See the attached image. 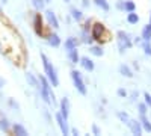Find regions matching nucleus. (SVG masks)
<instances>
[{"label":"nucleus","instance_id":"f8f14e48","mask_svg":"<svg viewBox=\"0 0 151 136\" xmlns=\"http://www.w3.org/2000/svg\"><path fill=\"white\" fill-rule=\"evenodd\" d=\"M47 42H48V45H52V47L56 48V47L60 45V36L58 33H50L47 36Z\"/></svg>","mask_w":151,"mask_h":136},{"label":"nucleus","instance_id":"cd10ccee","mask_svg":"<svg viewBox=\"0 0 151 136\" xmlns=\"http://www.w3.org/2000/svg\"><path fill=\"white\" fill-rule=\"evenodd\" d=\"M137 110H139V114H148V106H147V103H139L137 104Z\"/></svg>","mask_w":151,"mask_h":136},{"label":"nucleus","instance_id":"b1692460","mask_svg":"<svg viewBox=\"0 0 151 136\" xmlns=\"http://www.w3.org/2000/svg\"><path fill=\"white\" fill-rule=\"evenodd\" d=\"M127 21L130 24H136V23H139V15L134 14V11L133 12H127Z\"/></svg>","mask_w":151,"mask_h":136},{"label":"nucleus","instance_id":"473e14b6","mask_svg":"<svg viewBox=\"0 0 151 136\" xmlns=\"http://www.w3.org/2000/svg\"><path fill=\"white\" fill-rule=\"evenodd\" d=\"M71 133H73L74 136H79V130H77V129H71Z\"/></svg>","mask_w":151,"mask_h":136},{"label":"nucleus","instance_id":"9b49d317","mask_svg":"<svg viewBox=\"0 0 151 136\" xmlns=\"http://www.w3.org/2000/svg\"><path fill=\"white\" fill-rule=\"evenodd\" d=\"M139 121H141V124H142L144 132L151 133V121L148 119V117H147L145 114H139Z\"/></svg>","mask_w":151,"mask_h":136},{"label":"nucleus","instance_id":"0eeeda50","mask_svg":"<svg viewBox=\"0 0 151 136\" xmlns=\"http://www.w3.org/2000/svg\"><path fill=\"white\" fill-rule=\"evenodd\" d=\"M33 29H35V33L38 36H42L44 35V29H42V17L40 14H36L35 18H33Z\"/></svg>","mask_w":151,"mask_h":136},{"label":"nucleus","instance_id":"4c0bfd02","mask_svg":"<svg viewBox=\"0 0 151 136\" xmlns=\"http://www.w3.org/2000/svg\"><path fill=\"white\" fill-rule=\"evenodd\" d=\"M0 14H2V6H0Z\"/></svg>","mask_w":151,"mask_h":136},{"label":"nucleus","instance_id":"c85d7f7f","mask_svg":"<svg viewBox=\"0 0 151 136\" xmlns=\"http://www.w3.org/2000/svg\"><path fill=\"white\" fill-rule=\"evenodd\" d=\"M144 98H145L147 106H148V107H151V94H150V92H145V94H144Z\"/></svg>","mask_w":151,"mask_h":136},{"label":"nucleus","instance_id":"ea45409f","mask_svg":"<svg viewBox=\"0 0 151 136\" xmlns=\"http://www.w3.org/2000/svg\"><path fill=\"white\" fill-rule=\"evenodd\" d=\"M45 2H50V0H45Z\"/></svg>","mask_w":151,"mask_h":136},{"label":"nucleus","instance_id":"9d476101","mask_svg":"<svg viewBox=\"0 0 151 136\" xmlns=\"http://www.w3.org/2000/svg\"><path fill=\"white\" fill-rule=\"evenodd\" d=\"M80 65L83 67V70H86V71H94V68H95V65H94V62L89 59V58H86V56H83V58H80Z\"/></svg>","mask_w":151,"mask_h":136},{"label":"nucleus","instance_id":"39448f33","mask_svg":"<svg viewBox=\"0 0 151 136\" xmlns=\"http://www.w3.org/2000/svg\"><path fill=\"white\" fill-rule=\"evenodd\" d=\"M91 35L95 41H101L103 40V35H104V26L101 23H95L94 26L91 27Z\"/></svg>","mask_w":151,"mask_h":136},{"label":"nucleus","instance_id":"2f4dec72","mask_svg":"<svg viewBox=\"0 0 151 136\" xmlns=\"http://www.w3.org/2000/svg\"><path fill=\"white\" fill-rule=\"evenodd\" d=\"M9 104H11L12 107H15V109H18V107H20V106H18V104H17V103H15L14 100H12V98H11V100H9Z\"/></svg>","mask_w":151,"mask_h":136},{"label":"nucleus","instance_id":"72a5a7b5","mask_svg":"<svg viewBox=\"0 0 151 136\" xmlns=\"http://www.w3.org/2000/svg\"><path fill=\"white\" fill-rule=\"evenodd\" d=\"M116 6H118V8H119V9H124V3H122V2H119V3H118V5H116Z\"/></svg>","mask_w":151,"mask_h":136},{"label":"nucleus","instance_id":"a211bd4d","mask_svg":"<svg viewBox=\"0 0 151 136\" xmlns=\"http://www.w3.org/2000/svg\"><path fill=\"white\" fill-rule=\"evenodd\" d=\"M142 40L144 41H150L151 42V26L150 24H147V26H144V29H142Z\"/></svg>","mask_w":151,"mask_h":136},{"label":"nucleus","instance_id":"7c9ffc66","mask_svg":"<svg viewBox=\"0 0 151 136\" xmlns=\"http://www.w3.org/2000/svg\"><path fill=\"white\" fill-rule=\"evenodd\" d=\"M92 133H94V135H100V133H101V132H100V129H98V126H97V124H94V126H92Z\"/></svg>","mask_w":151,"mask_h":136},{"label":"nucleus","instance_id":"6ab92c4d","mask_svg":"<svg viewBox=\"0 0 151 136\" xmlns=\"http://www.w3.org/2000/svg\"><path fill=\"white\" fill-rule=\"evenodd\" d=\"M119 73L122 74L124 77H133V71H132V68L127 67L125 64H122V65L119 67Z\"/></svg>","mask_w":151,"mask_h":136},{"label":"nucleus","instance_id":"f3484780","mask_svg":"<svg viewBox=\"0 0 151 136\" xmlns=\"http://www.w3.org/2000/svg\"><path fill=\"white\" fill-rule=\"evenodd\" d=\"M116 117L119 118V121L121 122H124V124H130V121H132V118L129 117V114L127 112H122V110H119V112H116Z\"/></svg>","mask_w":151,"mask_h":136},{"label":"nucleus","instance_id":"20e7f679","mask_svg":"<svg viewBox=\"0 0 151 136\" xmlns=\"http://www.w3.org/2000/svg\"><path fill=\"white\" fill-rule=\"evenodd\" d=\"M55 118H56V121H58V126H59V129H60L62 135H70V132H71V130H70V127H68V119L62 117V114H60V112H58V114L55 115Z\"/></svg>","mask_w":151,"mask_h":136},{"label":"nucleus","instance_id":"c9c22d12","mask_svg":"<svg viewBox=\"0 0 151 136\" xmlns=\"http://www.w3.org/2000/svg\"><path fill=\"white\" fill-rule=\"evenodd\" d=\"M0 2H3V3H6V2H8V0H0Z\"/></svg>","mask_w":151,"mask_h":136},{"label":"nucleus","instance_id":"393cba45","mask_svg":"<svg viewBox=\"0 0 151 136\" xmlns=\"http://www.w3.org/2000/svg\"><path fill=\"white\" fill-rule=\"evenodd\" d=\"M94 3H95L98 8H101L103 11H109V9H110V6H109V3H107V0H94Z\"/></svg>","mask_w":151,"mask_h":136},{"label":"nucleus","instance_id":"f257e3e1","mask_svg":"<svg viewBox=\"0 0 151 136\" xmlns=\"http://www.w3.org/2000/svg\"><path fill=\"white\" fill-rule=\"evenodd\" d=\"M41 59H42V65H44V73L47 74V79L50 80V83H52V86H59V77H58V73H56V68L53 67V64L50 62V59L41 53Z\"/></svg>","mask_w":151,"mask_h":136},{"label":"nucleus","instance_id":"4be33fe9","mask_svg":"<svg viewBox=\"0 0 151 136\" xmlns=\"http://www.w3.org/2000/svg\"><path fill=\"white\" fill-rule=\"evenodd\" d=\"M71 17L76 20V21H80L83 18V12L77 8H71Z\"/></svg>","mask_w":151,"mask_h":136},{"label":"nucleus","instance_id":"f03ea898","mask_svg":"<svg viewBox=\"0 0 151 136\" xmlns=\"http://www.w3.org/2000/svg\"><path fill=\"white\" fill-rule=\"evenodd\" d=\"M71 79H73V83H74V86H76V89L79 91V94L86 95L88 88H86V85H85V82H83L82 73L77 71V70H73V71H71Z\"/></svg>","mask_w":151,"mask_h":136},{"label":"nucleus","instance_id":"7ed1b4c3","mask_svg":"<svg viewBox=\"0 0 151 136\" xmlns=\"http://www.w3.org/2000/svg\"><path fill=\"white\" fill-rule=\"evenodd\" d=\"M116 36H118V48H119L121 53H124L127 48H130V47L133 45V41H132L130 35H129L127 32L119 30V32L116 33Z\"/></svg>","mask_w":151,"mask_h":136},{"label":"nucleus","instance_id":"2eb2a0df","mask_svg":"<svg viewBox=\"0 0 151 136\" xmlns=\"http://www.w3.org/2000/svg\"><path fill=\"white\" fill-rule=\"evenodd\" d=\"M0 130L2 132H8L9 130V121L6 118V115L3 112H0Z\"/></svg>","mask_w":151,"mask_h":136},{"label":"nucleus","instance_id":"aec40b11","mask_svg":"<svg viewBox=\"0 0 151 136\" xmlns=\"http://www.w3.org/2000/svg\"><path fill=\"white\" fill-rule=\"evenodd\" d=\"M89 52H91V55H94V56H97V58H101V56L104 55V50H103L101 47H98V45H91Z\"/></svg>","mask_w":151,"mask_h":136},{"label":"nucleus","instance_id":"ddd939ff","mask_svg":"<svg viewBox=\"0 0 151 136\" xmlns=\"http://www.w3.org/2000/svg\"><path fill=\"white\" fill-rule=\"evenodd\" d=\"M67 56L70 59L71 64H79L80 62V58H79V50L77 48H71V50L67 52Z\"/></svg>","mask_w":151,"mask_h":136},{"label":"nucleus","instance_id":"1a4fd4ad","mask_svg":"<svg viewBox=\"0 0 151 136\" xmlns=\"http://www.w3.org/2000/svg\"><path fill=\"white\" fill-rule=\"evenodd\" d=\"M129 127H130L132 133L136 135V136H141L142 132H144L142 124H141V121H139V119H132V121H130V124H129Z\"/></svg>","mask_w":151,"mask_h":136},{"label":"nucleus","instance_id":"a878e982","mask_svg":"<svg viewBox=\"0 0 151 136\" xmlns=\"http://www.w3.org/2000/svg\"><path fill=\"white\" fill-rule=\"evenodd\" d=\"M32 3H33V6H35L36 11H44L45 0H32Z\"/></svg>","mask_w":151,"mask_h":136},{"label":"nucleus","instance_id":"dca6fc26","mask_svg":"<svg viewBox=\"0 0 151 136\" xmlns=\"http://www.w3.org/2000/svg\"><path fill=\"white\" fill-rule=\"evenodd\" d=\"M12 132H14V135H18V136H27V130L21 124H14L12 126Z\"/></svg>","mask_w":151,"mask_h":136},{"label":"nucleus","instance_id":"e433bc0d","mask_svg":"<svg viewBox=\"0 0 151 136\" xmlns=\"http://www.w3.org/2000/svg\"><path fill=\"white\" fill-rule=\"evenodd\" d=\"M150 26H151V14H150Z\"/></svg>","mask_w":151,"mask_h":136},{"label":"nucleus","instance_id":"bb28decb","mask_svg":"<svg viewBox=\"0 0 151 136\" xmlns=\"http://www.w3.org/2000/svg\"><path fill=\"white\" fill-rule=\"evenodd\" d=\"M142 45H144V52L147 56H151V42L150 41H142Z\"/></svg>","mask_w":151,"mask_h":136},{"label":"nucleus","instance_id":"5701e85b","mask_svg":"<svg viewBox=\"0 0 151 136\" xmlns=\"http://www.w3.org/2000/svg\"><path fill=\"white\" fill-rule=\"evenodd\" d=\"M134 9H136V3L133 0H125L124 2V11L125 12H133Z\"/></svg>","mask_w":151,"mask_h":136},{"label":"nucleus","instance_id":"423d86ee","mask_svg":"<svg viewBox=\"0 0 151 136\" xmlns=\"http://www.w3.org/2000/svg\"><path fill=\"white\" fill-rule=\"evenodd\" d=\"M45 20H47V23H48L50 27H53V29H58V27H59V20H58V17L55 15L53 11H50V9L45 11Z\"/></svg>","mask_w":151,"mask_h":136},{"label":"nucleus","instance_id":"6e6552de","mask_svg":"<svg viewBox=\"0 0 151 136\" xmlns=\"http://www.w3.org/2000/svg\"><path fill=\"white\" fill-rule=\"evenodd\" d=\"M59 112L62 114V117L68 119V115H70V100L65 97L60 100V104H59Z\"/></svg>","mask_w":151,"mask_h":136},{"label":"nucleus","instance_id":"58836bf2","mask_svg":"<svg viewBox=\"0 0 151 136\" xmlns=\"http://www.w3.org/2000/svg\"><path fill=\"white\" fill-rule=\"evenodd\" d=\"M65 2H70V0H65Z\"/></svg>","mask_w":151,"mask_h":136},{"label":"nucleus","instance_id":"f704fd0d","mask_svg":"<svg viewBox=\"0 0 151 136\" xmlns=\"http://www.w3.org/2000/svg\"><path fill=\"white\" fill-rule=\"evenodd\" d=\"M3 85H5V82H3L2 79H0V88H2V86H3Z\"/></svg>","mask_w":151,"mask_h":136},{"label":"nucleus","instance_id":"4468645a","mask_svg":"<svg viewBox=\"0 0 151 136\" xmlns=\"http://www.w3.org/2000/svg\"><path fill=\"white\" fill-rule=\"evenodd\" d=\"M79 40L77 38H74V36H70V38H67V41H65V50L68 52V50H71V48H77L79 47Z\"/></svg>","mask_w":151,"mask_h":136},{"label":"nucleus","instance_id":"c756f323","mask_svg":"<svg viewBox=\"0 0 151 136\" xmlns=\"http://www.w3.org/2000/svg\"><path fill=\"white\" fill-rule=\"evenodd\" d=\"M118 95H119V97H127V91H125L124 88H119V89H118Z\"/></svg>","mask_w":151,"mask_h":136},{"label":"nucleus","instance_id":"412c9836","mask_svg":"<svg viewBox=\"0 0 151 136\" xmlns=\"http://www.w3.org/2000/svg\"><path fill=\"white\" fill-rule=\"evenodd\" d=\"M26 80H27L32 86H35V88H38V86H40V79H36L32 73H27V74H26Z\"/></svg>","mask_w":151,"mask_h":136}]
</instances>
